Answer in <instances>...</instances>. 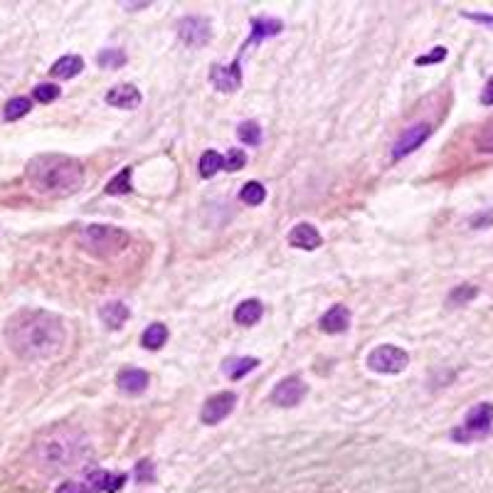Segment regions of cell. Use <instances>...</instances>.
Instances as JSON below:
<instances>
[{"instance_id":"obj_36","label":"cell","mask_w":493,"mask_h":493,"mask_svg":"<svg viewBox=\"0 0 493 493\" xmlns=\"http://www.w3.org/2000/svg\"><path fill=\"white\" fill-rule=\"evenodd\" d=\"M466 20H474V23H481V25H489L493 28V15H486V13H461Z\"/></svg>"},{"instance_id":"obj_26","label":"cell","mask_w":493,"mask_h":493,"mask_svg":"<svg viewBox=\"0 0 493 493\" xmlns=\"http://www.w3.org/2000/svg\"><path fill=\"white\" fill-rule=\"evenodd\" d=\"M109 195H123V193H131V166H126L116 178H111L106 185Z\"/></svg>"},{"instance_id":"obj_10","label":"cell","mask_w":493,"mask_h":493,"mask_svg":"<svg viewBox=\"0 0 493 493\" xmlns=\"http://www.w3.org/2000/svg\"><path fill=\"white\" fill-rule=\"evenodd\" d=\"M430 136H432L430 123H415V126H410L400 138H397L395 146H392V158H395V161H400V158L410 156V153L417 151V148H420Z\"/></svg>"},{"instance_id":"obj_2","label":"cell","mask_w":493,"mask_h":493,"mask_svg":"<svg viewBox=\"0 0 493 493\" xmlns=\"http://www.w3.org/2000/svg\"><path fill=\"white\" fill-rule=\"evenodd\" d=\"M30 188L47 197L74 195L84 185V166L72 156L62 153H39L25 166Z\"/></svg>"},{"instance_id":"obj_4","label":"cell","mask_w":493,"mask_h":493,"mask_svg":"<svg viewBox=\"0 0 493 493\" xmlns=\"http://www.w3.org/2000/svg\"><path fill=\"white\" fill-rule=\"evenodd\" d=\"M131 245V235L121 227L111 225H87L79 232V247L84 252L94 254V257H116V254L126 252Z\"/></svg>"},{"instance_id":"obj_20","label":"cell","mask_w":493,"mask_h":493,"mask_svg":"<svg viewBox=\"0 0 493 493\" xmlns=\"http://www.w3.org/2000/svg\"><path fill=\"white\" fill-rule=\"evenodd\" d=\"M257 365H259L257 358H230V360H225V365H222V372H225L230 380H242V377H245L249 370H254Z\"/></svg>"},{"instance_id":"obj_8","label":"cell","mask_w":493,"mask_h":493,"mask_svg":"<svg viewBox=\"0 0 493 493\" xmlns=\"http://www.w3.org/2000/svg\"><path fill=\"white\" fill-rule=\"evenodd\" d=\"M306 392H308V385L301 377L288 375L276 382V387H274V392H272V402L279 407H293L306 397Z\"/></svg>"},{"instance_id":"obj_29","label":"cell","mask_w":493,"mask_h":493,"mask_svg":"<svg viewBox=\"0 0 493 493\" xmlns=\"http://www.w3.org/2000/svg\"><path fill=\"white\" fill-rule=\"evenodd\" d=\"M476 151L479 153H493V118L484 123L476 133Z\"/></svg>"},{"instance_id":"obj_19","label":"cell","mask_w":493,"mask_h":493,"mask_svg":"<svg viewBox=\"0 0 493 493\" xmlns=\"http://www.w3.org/2000/svg\"><path fill=\"white\" fill-rule=\"evenodd\" d=\"M264 313V306L259 298H249V301H242L240 306H237L235 311V321L240 323V326H254V323L262 318Z\"/></svg>"},{"instance_id":"obj_37","label":"cell","mask_w":493,"mask_h":493,"mask_svg":"<svg viewBox=\"0 0 493 493\" xmlns=\"http://www.w3.org/2000/svg\"><path fill=\"white\" fill-rule=\"evenodd\" d=\"M481 104H484V106H493V77L486 82L484 92H481Z\"/></svg>"},{"instance_id":"obj_30","label":"cell","mask_w":493,"mask_h":493,"mask_svg":"<svg viewBox=\"0 0 493 493\" xmlns=\"http://www.w3.org/2000/svg\"><path fill=\"white\" fill-rule=\"evenodd\" d=\"M247 166V153L242 148H230L227 158H222V171H230V173H237Z\"/></svg>"},{"instance_id":"obj_23","label":"cell","mask_w":493,"mask_h":493,"mask_svg":"<svg viewBox=\"0 0 493 493\" xmlns=\"http://www.w3.org/2000/svg\"><path fill=\"white\" fill-rule=\"evenodd\" d=\"M240 200L245 202V205H262V202L267 200V188L257 181H249L240 190Z\"/></svg>"},{"instance_id":"obj_28","label":"cell","mask_w":493,"mask_h":493,"mask_svg":"<svg viewBox=\"0 0 493 493\" xmlns=\"http://www.w3.org/2000/svg\"><path fill=\"white\" fill-rule=\"evenodd\" d=\"M217 171H222V156L217 151H205L200 158V176L212 178Z\"/></svg>"},{"instance_id":"obj_17","label":"cell","mask_w":493,"mask_h":493,"mask_svg":"<svg viewBox=\"0 0 493 493\" xmlns=\"http://www.w3.org/2000/svg\"><path fill=\"white\" fill-rule=\"evenodd\" d=\"M82 69H84V59L79 57V54H64V57H59L57 62L52 64L49 74H52L54 79H72V77H77Z\"/></svg>"},{"instance_id":"obj_27","label":"cell","mask_w":493,"mask_h":493,"mask_svg":"<svg viewBox=\"0 0 493 493\" xmlns=\"http://www.w3.org/2000/svg\"><path fill=\"white\" fill-rule=\"evenodd\" d=\"M237 136L247 146H259L262 143V128H259L257 121H242L240 128H237Z\"/></svg>"},{"instance_id":"obj_16","label":"cell","mask_w":493,"mask_h":493,"mask_svg":"<svg viewBox=\"0 0 493 493\" xmlns=\"http://www.w3.org/2000/svg\"><path fill=\"white\" fill-rule=\"evenodd\" d=\"M128 316H131V311H128V306L121 301H109L99 308V318H102L104 326L111 328V331H118V328L128 321Z\"/></svg>"},{"instance_id":"obj_25","label":"cell","mask_w":493,"mask_h":493,"mask_svg":"<svg viewBox=\"0 0 493 493\" xmlns=\"http://www.w3.org/2000/svg\"><path fill=\"white\" fill-rule=\"evenodd\" d=\"M97 62L102 69H121L126 64V52L123 49H102Z\"/></svg>"},{"instance_id":"obj_5","label":"cell","mask_w":493,"mask_h":493,"mask_svg":"<svg viewBox=\"0 0 493 493\" xmlns=\"http://www.w3.org/2000/svg\"><path fill=\"white\" fill-rule=\"evenodd\" d=\"M493 430V405L491 402H479L474 410H469L466 420L456 430H451V439L459 444H471V442L486 439Z\"/></svg>"},{"instance_id":"obj_1","label":"cell","mask_w":493,"mask_h":493,"mask_svg":"<svg viewBox=\"0 0 493 493\" xmlns=\"http://www.w3.org/2000/svg\"><path fill=\"white\" fill-rule=\"evenodd\" d=\"M5 343L20 360H49L67 343L62 318L39 308H23L5 323Z\"/></svg>"},{"instance_id":"obj_9","label":"cell","mask_w":493,"mask_h":493,"mask_svg":"<svg viewBox=\"0 0 493 493\" xmlns=\"http://www.w3.org/2000/svg\"><path fill=\"white\" fill-rule=\"evenodd\" d=\"M237 395L235 392H217L210 400L202 405L200 410V422L202 425H220L232 410H235Z\"/></svg>"},{"instance_id":"obj_14","label":"cell","mask_w":493,"mask_h":493,"mask_svg":"<svg viewBox=\"0 0 493 493\" xmlns=\"http://www.w3.org/2000/svg\"><path fill=\"white\" fill-rule=\"evenodd\" d=\"M318 326L326 333H346L348 328H351V311H348L343 303H336V306L323 313Z\"/></svg>"},{"instance_id":"obj_21","label":"cell","mask_w":493,"mask_h":493,"mask_svg":"<svg viewBox=\"0 0 493 493\" xmlns=\"http://www.w3.org/2000/svg\"><path fill=\"white\" fill-rule=\"evenodd\" d=\"M166 341H168V328L163 323H151L141 336V346L146 351H161L166 346Z\"/></svg>"},{"instance_id":"obj_7","label":"cell","mask_w":493,"mask_h":493,"mask_svg":"<svg viewBox=\"0 0 493 493\" xmlns=\"http://www.w3.org/2000/svg\"><path fill=\"white\" fill-rule=\"evenodd\" d=\"M178 35L185 44L190 47H202V44L210 42L212 37V30H210V23L200 15H188L178 23Z\"/></svg>"},{"instance_id":"obj_11","label":"cell","mask_w":493,"mask_h":493,"mask_svg":"<svg viewBox=\"0 0 493 493\" xmlns=\"http://www.w3.org/2000/svg\"><path fill=\"white\" fill-rule=\"evenodd\" d=\"M210 82L217 92H235L242 84V72H240V59L232 62L230 67H222V64H215L210 69Z\"/></svg>"},{"instance_id":"obj_6","label":"cell","mask_w":493,"mask_h":493,"mask_svg":"<svg viewBox=\"0 0 493 493\" xmlns=\"http://www.w3.org/2000/svg\"><path fill=\"white\" fill-rule=\"evenodd\" d=\"M407 365H410V355L397 346H377L367 355V367L375 372H382V375H395V372L405 370Z\"/></svg>"},{"instance_id":"obj_24","label":"cell","mask_w":493,"mask_h":493,"mask_svg":"<svg viewBox=\"0 0 493 493\" xmlns=\"http://www.w3.org/2000/svg\"><path fill=\"white\" fill-rule=\"evenodd\" d=\"M109 486H111V474L104 469H94L87 474V484H84V489H87V493H102V491H109Z\"/></svg>"},{"instance_id":"obj_35","label":"cell","mask_w":493,"mask_h":493,"mask_svg":"<svg viewBox=\"0 0 493 493\" xmlns=\"http://www.w3.org/2000/svg\"><path fill=\"white\" fill-rule=\"evenodd\" d=\"M54 493H87V489H84V484H79V481H64V484H59V489Z\"/></svg>"},{"instance_id":"obj_32","label":"cell","mask_w":493,"mask_h":493,"mask_svg":"<svg viewBox=\"0 0 493 493\" xmlns=\"http://www.w3.org/2000/svg\"><path fill=\"white\" fill-rule=\"evenodd\" d=\"M32 97L39 104H52L54 99H59V87L57 84H37L32 89Z\"/></svg>"},{"instance_id":"obj_15","label":"cell","mask_w":493,"mask_h":493,"mask_svg":"<svg viewBox=\"0 0 493 493\" xmlns=\"http://www.w3.org/2000/svg\"><path fill=\"white\" fill-rule=\"evenodd\" d=\"M321 242H323L321 232L313 225H308V222H301V225H296L288 232V245L296 249H318Z\"/></svg>"},{"instance_id":"obj_34","label":"cell","mask_w":493,"mask_h":493,"mask_svg":"<svg viewBox=\"0 0 493 493\" xmlns=\"http://www.w3.org/2000/svg\"><path fill=\"white\" fill-rule=\"evenodd\" d=\"M444 57H446V47H434L430 54H422V57H417L415 62L420 64V67H425V64H437V62H442Z\"/></svg>"},{"instance_id":"obj_31","label":"cell","mask_w":493,"mask_h":493,"mask_svg":"<svg viewBox=\"0 0 493 493\" xmlns=\"http://www.w3.org/2000/svg\"><path fill=\"white\" fill-rule=\"evenodd\" d=\"M476 293H479V288L476 286H471V284H461V286H456L454 291L449 293V303L451 306H464L466 301L476 298Z\"/></svg>"},{"instance_id":"obj_22","label":"cell","mask_w":493,"mask_h":493,"mask_svg":"<svg viewBox=\"0 0 493 493\" xmlns=\"http://www.w3.org/2000/svg\"><path fill=\"white\" fill-rule=\"evenodd\" d=\"M30 109H32V102H30L28 97H15L5 104L3 118L5 121H18V118H23L25 114H30Z\"/></svg>"},{"instance_id":"obj_33","label":"cell","mask_w":493,"mask_h":493,"mask_svg":"<svg viewBox=\"0 0 493 493\" xmlns=\"http://www.w3.org/2000/svg\"><path fill=\"white\" fill-rule=\"evenodd\" d=\"M136 481L138 484H148V481H153V476H156V471H153V464L148 459H143V461H138L136 464Z\"/></svg>"},{"instance_id":"obj_3","label":"cell","mask_w":493,"mask_h":493,"mask_svg":"<svg viewBox=\"0 0 493 493\" xmlns=\"http://www.w3.org/2000/svg\"><path fill=\"white\" fill-rule=\"evenodd\" d=\"M30 454H32L37 469L47 471V474H57V471L72 469L84 459L87 439L77 430L57 427V430H49L42 437H37Z\"/></svg>"},{"instance_id":"obj_13","label":"cell","mask_w":493,"mask_h":493,"mask_svg":"<svg viewBox=\"0 0 493 493\" xmlns=\"http://www.w3.org/2000/svg\"><path fill=\"white\" fill-rule=\"evenodd\" d=\"M106 104L116 109H138L141 106V92L133 84H116L111 92H106Z\"/></svg>"},{"instance_id":"obj_12","label":"cell","mask_w":493,"mask_h":493,"mask_svg":"<svg viewBox=\"0 0 493 493\" xmlns=\"http://www.w3.org/2000/svg\"><path fill=\"white\" fill-rule=\"evenodd\" d=\"M116 385L123 395H141L148 387V372L141 367H126L116 375Z\"/></svg>"},{"instance_id":"obj_18","label":"cell","mask_w":493,"mask_h":493,"mask_svg":"<svg viewBox=\"0 0 493 493\" xmlns=\"http://www.w3.org/2000/svg\"><path fill=\"white\" fill-rule=\"evenodd\" d=\"M284 30V23L281 20H274V18H254L252 20V37H249L247 47L252 42H259L264 37H274Z\"/></svg>"}]
</instances>
